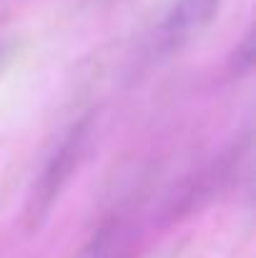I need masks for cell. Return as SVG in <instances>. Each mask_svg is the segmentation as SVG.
Here are the masks:
<instances>
[{"instance_id": "obj_4", "label": "cell", "mask_w": 256, "mask_h": 258, "mask_svg": "<svg viewBox=\"0 0 256 258\" xmlns=\"http://www.w3.org/2000/svg\"><path fill=\"white\" fill-rule=\"evenodd\" d=\"M251 63H254V35L249 30L244 35V40L236 45L234 55H231V73L234 76H246L251 71Z\"/></svg>"}, {"instance_id": "obj_1", "label": "cell", "mask_w": 256, "mask_h": 258, "mask_svg": "<svg viewBox=\"0 0 256 258\" xmlns=\"http://www.w3.org/2000/svg\"><path fill=\"white\" fill-rule=\"evenodd\" d=\"M90 133H93V118L83 115L63 131V136L48 153L43 168L30 188V201H28V213H25L30 228H38L48 218L53 203L58 201L63 188L71 183L73 173L78 171L81 161L85 158Z\"/></svg>"}, {"instance_id": "obj_2", "label": "cell", "mask_w": 256, "mask_h": 258, "mask_svg": "<svg viewBox=\"0 0 256 258\" xmlns=\"http://www.w3.org/2000/svg\"><path fill=\"white\" fill-rule=\"evenodd\" d=\"M221 5L224 0H176L153 33L151 53L156 58H166L186 48L214 23Z\"/></svg>"}, {"instance_id": "obj_3", "label": "cell", "mask_w": 256, "mask_h": 258, "mask_svg": "<svg viewBox=\"0 0 256 258\" xmlns=\"http://www.w3.org/2000/svg\"><path fill=\"white\" fill-rule=\"evenodd\" d=\"M128 253H131V231L126 228V223L113 218L93 233L81 258H128Z\"/></svg>"}]
</instances>
